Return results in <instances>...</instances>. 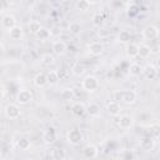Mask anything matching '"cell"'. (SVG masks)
I'll return each instance as SVG.
<instances>
[{
	"label": "cell",
	"mask_w": 160,
	"mask_h": 160,
	"mask_svg": "<svg viewBox=\"0 0 160 160\" xmlns=\"http://www.w3.org/2000/svg\"><path fill=\"white\" fill-rule=\"evenodd\" d=\"M88 51L92 56H98L104 51V45L100 41H94L88 46Z\"/></svg>",
	"instance_id": "obj_9"
},
{
	"label": "cell",
	"mask_w": 160,
	"mask_h": 160,
	"mask_svg": "<svg viewBox=\"0 0 160 160\" xmlns=\"http://www.w3.org/2000/svg\"><path fill=\"white\" fill-rule=\"evenodd\" d=\"M56 138H58V135H56V130H55L54 128H48V129L42 132V140H44V142L48 144V145L54 144V142L56 141Z\"/></svg>",
	"instance_id": "obj_6"
},
{
	"label": "cell",
	"mask_w": 160,
	"mask_h": 160,
	"mask_svg": "<svg viewBox=\"0 0 160 160\" xmlns=\"http://www.w3.org/2000/svg\"><path fill=\"white\" fill-rule=\"evenodd\" d=\"M4 8H5V5H4V2L2 1H0V14L4 11Z\"/></svg>",
	"instance_id": "obj_41"
},
{
	"label": "cell",
	"mask_w": 160,
	"mask_h": 160,
	"mask_svg": "<svg viewBox=\"0 0 160 160\" xmlns=\"http://www.w3.org/2000/svg\"><path fill=\"white\" fill-rule=\"evenodd\" d=\"M28 28H29V31H30L31 34H35V35H36V32H38L42 26H41L40 21H38V20H31V21L29 22Z\"/></svg>",
	"instance_id": "obj_27"
},
{
	"label": "cell",
	"mask_w": 160,
	"mask_h": 160,
	"mask_svg": "<svg viewBox=\"0 0 160 160\" xmlns=\"http://www.w3.org/2000/svg\"><path fill=\"white\" fill-rule=\"evenodd\" d=\"M85 112H86V106L82 102L76 101L71 105V114L74 116H82Z\"/></svg>",
	"instance_id": "obj_13"
},
{
	"label": "cell",
	"mask_w": 160,
	"mask_h": 160,
	"mask_svg": "<svg viewBox=\"0 0 160 160\" xmlns=\"http://www.w3.org/2000/svg\"><path fill=\"white\" fill-rule=\"evenodd\" d=\"M132 124H134V119H132V116H130L128 114H124L119 118V126L121 129H130L132 126Z\"/></svg>",
	"instance_id": "obj_12"
},
{
	"label": "cell",
	"mask_w": 160,
	"mask_h": 160,
	"mask_svg": "<svg viewBox=\"0 0 160 160\" xmlns=\"http://www.w3.org/2000/svg\"><path fill=\"white\" fill-rule=\"evenodd\" d=\"M86 112L90 115V116H99L100 114V106L95 102H91L88 108H86Z\"/></svg>",
	"instance_id": "obj_23"
},
{
	"label": "cell",
	"mask_w": 160,
	"mask_h": 160,
	"mask_svg": "<svg viewBox=\"0 0 160 160\" xmlns=\"http://www.w3.org/2000/svg\"><path fill=\"white\" fill-rule=\"evenodd\" d=\"M158 129H159V128H158V125H155V126L152 128V132H154V135H155V136H158V134H159Z\"/></svg>",
	"instance_id": "obj_39"
},
{
	"label": "cell",
	"mask_w": 160,
	"mask_h": 160,
	"mask_svg": "<svg viewBox=\"0 0 160 160\" xmlns=\"http://www.w3.org/2000/svg\"><path fill=\"white\" fill-rule=\"evenodd\" d=\"M155 146V140L151 138V136H145L140 140V148L145 151H150L152 150Z\"/></svg>",
	"instance_id": "obj_14"
},
{
	"label": "cell",
	"mask_w": 160,
	"mask_h": 160,
	"mask_svg": "<svg viewBox=\"0 0 160 160\" xmlns=\"http://www.w3.org/2000/svg\"><path fill=\"white\" fill-rule=\"evenodd\" d=\"M31 100H32V94H31V91L28 90V89L20 90V91L18 92V95H16V101H18V104H20V105H28Z\"/></svg>",
	"instance_id": "obj_4"
},
{
	"label": "cell",
	"mask_w": 160,
	"mask_h": 160,
	"mask_svg": "<svg viewBox=\"0 0 160 160\" xmlns=\"http://www.w3.org/2000/svg\"><path fill=\"white\" fill-rule=\"evenodd\" d=\"M81 86H82L84 90H86L89 92H92V91L99 89V80L92 75H88L81 81Z\"/></svg>",
	"instance_id": "obj_1"
},
{
	"label": "cell",
	"mask_w": 160,
	"mask_h": 160,
	"mask_svg": "<svg viewBox=\"0 0 160 160\" xmlns=\"http://www.w3.org/2000/svg\"><path fill=\"white\" fill-rule=\"evenodd\" d=\"M138 49H139V45H136L134 42L128 44V46H126V55L130 59H134L135 56H138Z\"/></svg>",
	"instance_id": "obj_20"
},
{
	"label": "cell",
	"mask_w": 160,
	"mask_h": 160,
	"mask_svg": "<svg viewBox=\"0 0 160 160\" xmlns=\"http://www.w3.org/2000/svg\"><path fill=\"white\" fill-rule=\"evenodd\" d=\"M69 31H70L71 34H74V35L80 34V31H81V25H80V22H78V21L70 22V24H69Z\"/></svg>",
	"instance_id": "obj_31"
},
{
	"label": "cell",
	"mask_w": 160,
	"mask_h": 160,
	"mask_svg": "<svg viewBox=\"0 0 160 160\" xmlns=\"http://www.w3.org/2000/svg\"><path fill=\"white\" fill-rule=\"evenodd\" d=\"M30 145H31V142H30V140H29L28 138H21V139L18 141V146H19L21 150H28V149L30 148Z\"/></svg>",
	"instance_id": "obj_33"
},
{
	"label": "cell",
	"mask_w": 160,
	"mask_h": 160,
	"mask_svg": "<svg viewBox=\"0 0 160 160\" xmlns=\"http://www.w3.org/2000/svg\"><path fill=\"white\" fill-rule=\"evenodd\" d=\"M82 154H84V156L88 158V159H94V158H96V155H98V148H96L94 144H88V145L82 149Z\"/></svg>",
	"instance_id": "obj_16"
},
{
	"label": "cell",
	"mask_w": 160,
	"mask_h": 160,
	"mask_svg": "<svg viewBox=\"0 0 160 160\" xmlns=\"http://www.w3.org/2000/svg\"><path fill=\"white\" fill-rule=\"evenodd\" d=\"M51 158L54 160H65L66 159V152L61 148H54L51 150Z\"/></svg>",
	"instance_id": "obj_18"
},
{
	"label": "cell",
	"mask_w": 160,
	"mask_h": 160,
	"mask_svg": "<svg viewBox=\"0 0 160 160\" xmlns=\"http://www.w3.org/2000/svg\"><path fill=\"white\" fill-rule=\"evenodd\" d=\"M2 156V150H1V148H0V158Z\"/></svg>",
	"instance_id": "obj_42"
},
{
	"label": "cell",
	"mask_w": 160,
	"mask_h": 160,
	"mask_svg": "<svg viewBox=\"0 0 160 160\" xmlns=\"http://www.w3.org/2000/svg\"><path fill=\"white\" fill-rule=\"evenodd\" d=\"M20 108L18 106V104H9V105H6V108H5V115H6V118H9V119H11V120H15V119H18L19 116H20Z\"/></svg>",
	"instance_id": "obj_5"
},
{
	"label": "cell",
	"mask_w": 160,
	"mask_h": 160,
	"mask_svg": "<svg viewBox=\"0 0 160 160\" xmlns=\"http://www.w3.org/2000/svg\"><path fill=\"white\" fill-rule=\"evenodd\" d=\"M1 24H2V26H4L5 29L10 30V29H12L14 26H16V19H15L14 15H11V14H6V15L2 16V19H1Z\"/></svg>",
	"instance_id": "obj_11"
},
{
	"label": "cell",
	"mask_w": 160,
	"mask_h": 160,
	"mask_svg": "<svg viewBox=\"0 0 160 160\" xmlns=\"http://www.w3.org/2000/svg\"><path fill=\"white\" fill-rule=\"evenodd\" d=\"M34 85L35 86H38V88H44L46 84H48V81H46V74H44V72H38L35 76H34Z\"/></svg>",
	"instance_id": "obj_17"
},
{
	"label": "cell",
	"mask_w": 160,
	"mask_h": 160,
	"mask_svg": "<svg viewBox=\"0 0 160 160\" xmlns=\"http://www.w3.org/2000/svg\"><path fill=\"white\" fill-rule=\"evenodd\" d=\"M56 74H58L59 80H66L70 76V70H68V69H59V70H56Z\"/></svg>",
	"instance_id": "obj_34"
},
{
	"label": "cell",
	"mask_w": 160,
	"mask_h": 160,
	"mask_svg": "<svg viewBox=\"0 0 160 160\" xmlns=\"http://www.w3.org/2000/svg\"><path fill=\"white\" fill-rule=\"evenodd\" d=\"M9 35L12 40H20L22 38V29L16 25V26H14L12 29L9 30Z\"/></svg>",
	"instance_id": "obj_19"
},
{
	"label": "cell",
	"mask_w": 160,
	"mask_h": 160,
	"mask_svg": "<svg viewBox=\"0 0 160 160\" xmlns=\"http://www.w3.org/2000/svg\"><path fill=\"white\" fill-rule=\"evenodd\" d=\"M121 101L125 104H134L136 101V92L132 90H122L121 91Z\"/></svg>",
	"instance_id": "obj_10"
},
{
	"label": "cell",
	"mask_w": 160,
	"mask_h": 160,
	"mask_svg": "<svg viewBox=\"0 0 160 160\" xmlns=\"http://www.w3.org/2000/svg\"><path fill=\"white\" fill-rule=\"evenodd\" d=\"M50 36H51V34H50V30H49L48 28H41V29L36 32V38H38L39 40H42V41L48 40Z\"/></svg>",
	"instance_id": "obj_24"
},
{
	"label": "cell",
	"mask_w": 160,
	"mask_h": 160,
	"mask_svg": "<svg viewBox=\"0 0 160 160\" xmlns=\"http://www.w3.org/2000/svg\"><path fill=\"white\" fill-rule=\"evenodd\" d=\"M121 91H122V90H121ZM121 91H116V92H114V95H112V96H114V100H115L116 102H118V100L121 101Z\"/></svg>",
	"instance_id": "obj_37"
},
{
	"label": "cell",
	"mask_w": 160,
	"mask_h": 160,
	"mask_svg": "<svg viewBox=\"0 0 160 160\" xmlns=\"http://www.w3.org/2000/svg\"><path fill=\"white\" fill-rule=\"evenodd\" d=\"M90 5H91V2L88 1V0H80V1L76 2V8H78V10H81V11H86V10H89Z\"/></svg>",
	"instance_id": "obj_32"
},
{
	"label": "cell",
	"mask_w": 160,
	"mask_h": 160,
	"mask_svg": "<svg viewBox=\"0 0 160 160\" xmlns=\"http://www.w3.org/2000/svg\"><path fill=\"white\" fill-rule=\"evenodd\" d=\"M46 81H48V84H50V85H55V84H58L59 78H58L56 70H50V71L46 74Z\"/></svg>",
	"instance_id": "obj_26"
},
{
	"label": "cell",
	"mask_w": 160,
	"mask_h": 160,
	"mask_svg": "<svg viewBox=\"0 0 160 160\" xmlns=\"http://www.w3.org/2000/svg\"><path fill=\"white\" fill-rule=\"evenodd\" d=\"M142 36L148 40H155L159 38V28L155 25H148L142 29Z\"/></svg>",
	"instance_id": "obj_3"
},
{
	"label": "cell",
	"mask_w": 160,
	"mask_h": 160,
	"mask_svg": "<svg viewBox=\"0 0 160 160\" xmlns=\"http://www.w3.org/2000/svg\"><path fill=\"white\" fill-rule=\"evenodd\" d=\"M40 61H41V64H42L44 66H50V65H52V64L55 62V58H54V55L46 52V54H42V55H41Z\"/></svg>",
	"instance_id": "obj_22"
},
{
	"label": "cell",
	"mask_w": 160,
	"mask_h": 160,
	"mask_svg": "<svg viewBox=\"0 0 160 160\" xmlns=\"http://www.w3.org/2000/svg\"><path fill=\"white\" fill-rule=\"evenodd\" d=\"M151 54V48L149 45H140L139 49H138V56L145 59V58H149Z\"/></svg>",
	"instance_id": "obj_21"
},
{
	"label": "cell",
	"mask_w": 160,
	"mask_h": 160,
	"mask_svg": "<svg viewBox=\"0 0 160 160\" xmlns=\"http://www.w3.org/2000/svg\"><path fill=\"white\" fill-rule=\"evenodd\" d=\"M59 32H61V30H60V28H58V26H55L52 30H50V34H51V35H54V34H59Z\"/></svg>",
	"instance_id": "obj_38"
},
{
	"label": "cell",
	"mask_w": 160,
	"mask_h": 160,
	"mask_svg": "<svg viewBox=\"0 0 160 160\" xmlns=\"http://www.w3.org/2000/svg\"><path fill=\"white\" fill-rule=\"evenodd\" d=\"M106 111L111 116H119L120 111H121V108L116 101H110V102L106 104Z\"/></svg>",
	"instance_id": "obj_15"
},
{
	"label": "cell",
	"mask_w": 160,
	"mask_h": 160,
	"mask_svg": "<svg viewBox=\"0 0 160 160\" xmlns=\"http://www.w3.org/2000/svg\"><path fill=\"white\" fill-rule=\"evenodd\" d=\"M74 96H75V91H74V89H71V88H65V89L61 91V98H62L64 100H72Z\"/></svg>",
	"instance_id": "obj_30"
},
{
	"label": "cell",
	"mask_w": 160,
	"mask_h": 160,
	"mask_svg": "<svg viewBox=\"0 0 160 160\" xmlns=\"http://www.w3.org/2000/svg\"><path fill=\"white\" fill-rule=\"evenodd\" d=\"M122 158H124V160H134V154H132V151H125Z\"/></svg>",
	"instance_id": "obj_36"
},
{
	"label": "cell",
	"mask_w": 160,
	"mask_h": 160,
	"mask_svg": "<svg viewBox=\"0 0 160 160\" xmlns=\"http://www.w3.org/2000/svg\"><path fill=\"white\" fill-rule=\"evenodd\" d=\"M130 39H131V34H130V31H128V30H121L120 32H119V35H118V40L120 41V42H129L130 41Z\"/></svg>",
	"instance_id": "obj_28"
},
{
	"label": "cell",
	"mask_w": 160,
	"mask_h": 160,
	"mask_svg": "<svg viewBox=\"0 0 160 160\" xmlns=\"http://www.w3.org/2000/svg\"><path fill=\"white\" fill-rule=\"evenodd\" d=\"M71 72H72L74 75H76V76H80V75H82V74L85 72V68H84L82 64L75 62V64L72 65V68H71Z\"/></svg>",
	"instance_id": "obj_29"
},
{
	"label": "cell",
	"mask_w": 160,
	"mask_h": 160,
	"mask_svg": "<svg viewBox=\"0 0 160 160\" xmlns=\"http://www.w3.org/2000/svg\"><path fill=\"white\" fill-rule=\"evenodd\" d=\"M102 22H104V18L101 16V14L100 12L94 14V16H92V24L96 25V26H100Z\"/></svg>",
	"instance_id": "obj_35"
},
{
	"label": "cell",
	"mask_w": 160,
	"mask_h": 160,
	"mask_svg": "<svg viewBox=\"0 0 160 160\" xmlns=\"http://www.w3.org/2000/svg\"><path fill=\"white\" fill-rule=\"evenodd\" d=\"M66 139H68V142L71 144V145H78L82 141V134L79 129H71L68 131L66 134Z\"/></svg>",
	"instance_id": "obj_2"
},
{
	"label": "cell",
	"mask_w": 160,
	"mask_h": 160,
	"mask_svg": "<svg viewBox=\"0 0 160 160\" xmlns=\"http://www.w3.org/2000/svg\"><path fill=\"white\" fill-rule=\"evenodd\" d=\"M141 74H144V76H145L148 80H154V79H156V76H158V69H156L154 65L148 64L145 68H142Z\"/></svg>",
	"instance_id": "obj_8"
},
{
	"label": "cell",
	"mask_w": 160,
	"mask_h": 160,
	"mask_svg": "<svg viewBox=\"0 0 160 160\" xmlns=\"http://www.w3.org/2000/svg\"><path fill=\"white\" fill-rule=\"evenodd\" d=\"M141 71H142V68H141L140 64H138V62H132V64L130 65V68H129V74H130L131 76H139V75L141 74Z\"/></svg>",
	"instance_id": "obj_25"
},
{
	"label": "cell",
	"mask_w": 160,
	"mask_h": 160,
	"mask_svg": "<svg viewBox=\"0 0 160 160\" xmlns=\"http://www.w3.org/2000/svg\"><path fill=\"white\" fill-rule=\"evenodd\" d=\"M51 50H52V52L55 55H64L66 52V50H68V46L62 40H56V41L52 42Z\"/></svg>",
	"instance_id": "obj_7"
},
{
	"label": "cell",
	"mask_w": 160,
	"mask_h": 160,
	"mask_svg": "<svg viewBox=\"0 0 160 160\" xmlns=\"http://www.w3.org/2000/svg\"><path fill=\"white\" fill-rule=\"evenodd\" d=\"M4 50H5V48H4V44H2L1 41H0V55H1L2 52H4Z\"/></svg>",
	"instance_id": "obj_40"
}]
</instances>
